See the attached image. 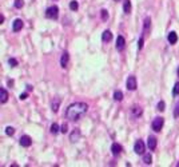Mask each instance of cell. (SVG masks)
<instances>
[{"label": "cell", "instance_id": "obj_27", "mask_svg": "<svg viewBox=\"0 0 179 167\" xmlns=\"http://www.w3.org/2000/svg\"><path fill=\"white\" fill-rule=\"evenodd\" d=\"M174 116H175V118H179V100L176 102L175 108H174Z\"/></svg>", "mask_w": 179, "mask_h": 167}, {"label": "cell", "instance_id": "obj_28", "mask_svg": "<svg viewBox=\"0 0 179 167\" xmlns=\"http://www.w3.org/2000/svg\"><path fill=\"white\" fill-rule=\"evenodd\" d=\"M143 43H145V36L142 35L139 41H138V50H142V48H143Z\"/></svg>", "mask_w": 179, "mask_h": 167}, {"label": "cell", "instance_id": "obj_1", "mask_svg": "<svg viewBox=\"0 0 179 167\" xmlns=\"http://www.w3.org/2000/svg\"><path fill=\"white\" fill-rule=\"evenodd\" d=\"M87 110H88V106L86 103H83V102H76V103H72L71 106H68V108H67V111H66V116H67V119L75 122V120L80 119V118L87 112Z\"/></svg>", "mask_w": 179, "mask_h": 167}, {"label": "cell", "instance_id": "obj_7", "mask_svg": "<svg viewBox=\"0 0 179 167\" xmlns=\"http://www.w3.org/2000/svg\"><path fill=\"white\" fill-rule=\"evenodd\" d=\"M68 60H69V55L67 51H64L63 54H62V58H60V66L63 67V68H66L68 66Z\"/></svg>", "mask_w": 179, "mask_h": 167}, {"label": "cell", "instance_id": "obj_25", "mask_svg": "<svg viewBox=\"0 0 179 167\" xmlns=\"http://www.w3.org/2000/svg\"><path fill=\"white\" fill-rule=\"evenodd\" d=\"M6 134H7V135H13V134H15V128H13V127H10V126H8V127H7V128H6Z\"/></svg>", "mask_w": 179, "mask_h": 167}, {"label": "cell", "instance_id": "obj_21", "mask_svg": "<svg viewBox=\"0 0 179 167\" xmlns=\"http://www.w3.org/2000/svg\"><path fill=\"white\" fill-rule=\"evenodd\" d=\"M143 162L146 164H151L152 163V156L150 154H143Z\"/></svg>", "mask_w": 179, "mask_h": 167}, {"label": "cell", "instance_id": "obj_24", "mask_svg": "<svg viewBox=\"0 0 179 167\" xmlns=\"http://www.w3.org/2000/svg\"><path fill=\"white\" fill-rule=\"evenodd\" d=\"M13 6H15V8L20 10V8L24 6V1H23V0H15V4H13Z\"/></svg>", "mask_w": 179, "mask_h": 167}, {"label": "cell", "instance_id": "obj_38", "mask_svg": "<svg viewBox=\"0 0 179 167\" xmlns=\"http://www.w3.org/2000/svg\"><path fill=\"white\" fill-rule=\"evenodd\" d=\"M115 1H119V0H115Z\"/></svg>", "mask_w": 179, "mask_h": 167}, {"label": "cell", "instance_id": "obj_16", "mask_svg": "<svg viewBox=\"0 0 179 167\" xmlns=\"http://www.w3.org/2000/svg\"><path fill=\"white\" fill-rule=\"evenodd\" d=\"M102 40L103 41H111L112 40V34H111V31L106 29V31L103 32V35H102Z\"/></svg>", "mask_w": 179, "mask_h": 167}, {"label": "cell", "instance_id": "obj_33", "mask_svg": "<svg viewBox=\"0 0 179 167\" xmlns=\"http://www.w3.org/2000/svg\"><path fill=\"white\" fill-rule=\"evenodd\" d=\"M19 98H20V100H25V99H27V92H24V94H22V95H20V96H19Z\"/></svg>", "mask_w": 179, "mask_h": 167}, {"label": "cell", "instance_id": "obj_15", "mask_svg": "<svg viewBox=\"0 0 179 167\" xmlns=\"http://www.w3.org/2000/svg\"><path fill=\"white\" fill-rule=\"evenodd\" d=\"M131 112H132V116L134 118H138V116H140L142 115V108L139 107V106H132Z\"/></svg>", "mask_w": 179, "mask_h": 167}, {"label": "cell", "instance_id": "obj_9", "mask_svg": "<svg viewBox=\"0 0 179 167\" xmlns=\"http://www.w3.org/2000/svg\"><path fill=\"white\" fill-rule=\"evenodd\" d=\"M19 143H20V146H23V147H29V146H31V143H32V140H31V138H29V136L23 135L22 138H20Z\"/></svg>", "mask_w": 179, "mask_h": 167}, {"label": "cell", "instance_id": "obj_29", "mask_svg": "<svg viewBox=\"0 0 179 167\" xmlns=\"http://www.w3.org/2000/svg\"><path fill=\"white\" fill-rule=\"evenodd\" d=\"M157 107H158V110H159V111H164V107H166V104H164L163 100H160L159 103H158Z\"/></svg>", "mask_w": 179, "mask_h": 167}, {"label": "cell", "instance_id": "obj_11", "mask_svg": "<svg viewBox=\"0 0 179 167\" xmlns=\"http://www.w3.org/2000/svg\"><path fill=\"white\" fill-rule=\"evenodd\" d=\"M22 28H23V20H22V19H16L15 22H13L12 29H13L15 32H19Z\"/></svg>", "mask_w": 179, "mask_h": 167}, {"label": "cell", "instance_id": "obj_37", "mask_svg": "<svg viewBox=\"0 0 179 167\" xmlns=\"http://www.w3.org/2000/svg\"><path fill=\"white\" fill-rule=\"evenodd\" d=\"M176 166H178V167H179V163H178V164H176Z\"/></svg>", "mask_w": 179, "mask_h": 167}, {"label": "cell", "instance_id": "obj_10", "mask_svg": "<svg viewBox=\"0 0 179 167\" xmlns=\"http://www.w3.org/2000/svg\"><path fill=\"white\" fill-rule=\"evenodd\" d=\"M111 151H112L114 155H119L120 152L123 151V147L119 145V143H112V146H111Z\"/></svg>", "mask_w": 179, "mask_h": 167}, {"label": "cell", "instance_id": "obj_12", "mask_svg": "<svg viewBox=\"0 0 179 167\" xmlns=\"http://www.w3.org/2000/svg\"><path fill=\"white\" fill-rule=\"evenodd\" d=\"M167 39H168L170 44H175L176 41H178V35H176V32L171 31V32L168 34V36H167Z\"/></svg>", "mask_w": 179, "mask_h": 167}, {"label": "cell", "instance_id": "obj_18", "mask_svg": "<svg viewBox=\"0 0 179 167\" xmlns=\"http://www.w3.org/2000/svg\"><path fill=\"white\" fill-rule=\"evenodd\" d=\"M123 10L126 13H131V1L130 0H124V3H123Z\"/></svg>", "mask_w": 179, "mask_h": 167}, {"label": "cell", "instance_id": "obj_26", "mask_svg": "<svg viewBox=\"0 0 179 167\" xmlns=\"http://www.w3.org/2000/svg\"><path fill=\"white\" fill-rule=\"evenodd\" d=\"M173 95H174V96H178V95H179V83H175V86H174Z\"/></svg>", "mask_w": 179, "mask_h": 167}, {"label": "cell", "instance_id": "obj_34", "mask_svg": "<svg viewBox=\"0 0 179 167\" xmlns=\"http://www.w3.org/2000/svg\"><path fill=\"white\" fill-rule=\"evenodd\" d=\"M8 86H10V87H12V86H13V80H8Z\"/></svg>", "mask_w": 179, "mask_h": 167}, {"label": "cell", "instance_id": "obj_17", "mask_svg": "<svg viewBox=\"0 0 179 167\" xmlns=\"http://www.w3.org/2000/svg\"><path fill=\"white\" fill-rule=\"evenodd\" d=\"M7 100H8V92L4 88H0V102H1V103H6Z\"/></svg>", "mask_w": 179, "mask_h": 167}, {"label": "cell", "instance_id": "obj_8", "mask_svg": "<svg viewBox=\"0 0 179 167\" xmlns=\"http://www.w3.org/2000/svg\"><path fill=\"white\" fill-rule=\"evenodd\" d=\"M60 103H62V99H60L59 96H56V98H53V99H52V103H51V108H52L53 112H58V111H59Z\"/></svg>", "mask_w": 179, "mask_h": 167}, {"label": "cell", "instance_id": "obj_6", "mask_svg": "<svg viewBox=\"0 0 179 167\" xmlns=\"http://www.w3.org/2000/svg\"><path fill=\"white\" fill-rule=\"evenodd\" d=\"M124 47H126V40H124V38H123V36H118V38H116V50L123 51Z\"/></svg>", "mask_w": 179, "mask_h": 167}, {"label": "cell", "instance_id": "obj_22", "mask_svg": "<svg viewBox=\"0 0 179 167\" xmlns=\"http://www.w3.org/2000/svg\"><path fill=\"white\" fill-rule=\"evenodd\" d=\"M114 99H115V100H118V102H120L123 99V92L119 91V90H118V91H115V92H114Z\"/></svg>", "mask_w": 179, "mask_h": 167}, {"label": "cell", "instance_id": "obj_3", "mask_svg": "<svg viewBox=\"0 0 179 167\" xmlns=\"http://www.w3.org/2000/svg\"><path fill=\"white\" fill-rule=\"evenodd\" d=\"M163 124H164V119L163 118H155L154 120H152V124H151V127H152V130H154L155 133H159L160 130L163 128Z\"/></svg>", "mask_w": 179, "mask_h": 167}, {"label": "cell", "instance_id": "obj_4", "mask_svg": "<svg viewBox=\"0 0 179 167\" xmlns=\"http://www.w3.org/2000/svg\"><path fill=\"white\" fill-rule=\"evenodd\" d=\"M134 150H135V152L138 155H143L146 151V146L145 143H143V140H136L135 146H134Z\"/></svg>", "mask_w": 179, "mask_h": 167}, {"label": "cell", "instance_id": "obj_30", "mask_svg": "<svg viewBox=\"0 0 179 167\" xmlns=\"http://www.w3.org/2000/svg\"><path fill=\"white\" fill-rule=\"evenodd\" d=\"M100 13H102V19H103V20H107V19H108V12H107L106 10H102Z\"/></svg>", "mask_w": 179, "mask_h": 167}, {"label": "cell", "instance_id": "obj_14", "mask_svg": "<svg viewBox=\"0 0 179 167\" xmlns=\"http://www.w3.org/2000/svg\"><path fill=\"white\" fill-rule=\"evenodd\" d=\"M79 138H80V131H79V128H75L74 133L71 134V136H69V139H71V142H78Z\"/></svg>", "mask_w": 179, "mask_h": 167}, {"label": "cell", "instance_id": "obj_2", "mask_svg": "<svg viewBox=\"0 0 179 167\" xmlns=\"http://www.w3.org/2000/svg\"><path fill=\"white\" fill-rule=\"evenodd\" d=\"M46 16H47L48 19H58L59 18V8H58L56 6H52L50 7V8H47V11H46Z\"/></svg>", "mask_w": 179, "mask_h": 167}, {"label": "cell", "instance_id": "obj_23", "mask_svg": "<svg viewBox=\"0 0 179 167\" xmlns=\"http://www.w3.org/2000/svg\"><path fill=\"white\" fill-rule=\"evenodd\" d=\"M69 8H71L72 11H78V8H79L78 1H76V0H72V1L69 3Z\"/></svg>", "mask_w": 179, "mask_h": 167}, {"label": "cell", "instance_id": "obj_35", "mask_svg": "<svg viewBox=\"0 0 179 167\" xmlns=\"http://www.w3.org/2000/svg\"><path fill=\"white\" fill-rule=\"evenodd\" d=\"M27 91H32V86H27Z\"/></svg>", "mask_w": 179, "mask_h": 167}, {"label": "cell", "instance_id": "obj_19", "mask_svg": "<svg viewBox=\"0 0 179 167\" xmlns=\"http://www.w3.org/2000/svg\"><path fill=\"white\" fill-rule=\"evenodd\" d=\"M50 131H51V134H58L60 131V127H59V124L58 123H52L51 124V128H50Z\"/></svg>", "mask_w": 179, "mask_h": 167}, {"label": "cell", "instance_id": "obj_31", "mask_svg": "<svg viewBox=\"0 0 179 167\" xmlns=\"http://www.w3.org/2000/svg\"><path fill=\"white\" fill-rule=\"evenodd\" d=\"M8 63L11 64V67H16V66H18V60H16V59H10V60H8Z\"/></svg>", "mask_w": 179, "mask_h": 167}, {"label": "cell", "instance_id": "obj_36", "mask_svg": "<svg viewBox=\"0 0 179 167\" xmlns=\"http://www.w3.org/2000/svg\"><path fill=\"white\" fill-rule=\"evenodd\" d=\"M178 76H179V68H178Z\"/></svg>", "mask_w": 179, "mask_h": 167}, {"label": "cell", "instance_id": "obj_20", "mask_svg": "<svg viewBox=\"0 0 179 167\" xmlns=\"http://www.w3.org/2000/svg\"><path fill=\"white\" fill-rule=\"evenodd\" d=\"M150 23H151L150 18H146V19H145V24H143V36H145V35H146V32H147V29L150 28Z\"/></svg>", "mask_w": 179, "mask_h": 167}, {"label": "cell", "instance_id": "obj_5", "mask_svg": "<svg viewBox=\"0 0 179 167\" xmlns=\"http://www.w3.org/2000/svg\"><path fill=\"white\" fill-rule=\"evenodd\" d=\"M126 86H127V90H130V91H134V90H136V78L135 76H128L127 78V82H126Z\"/></svg>", "mask_w": 179, "mask_h": 167}, {"label": "cell", "instance_id": "obj_13", "mask_svg": "<svg viewBox=\"0 0 179 167\" xmlns=\"http://www.w3.org/2000/svg\"><path fill=\"white\" fill-rule=\"evenodd\" d=\"M147 145H148V148H150L151 151H154L155 148H157V139H155L154 136H150V138H148Z\"/></svg>", "mask_w": 179, "mask_h": 167}, {"label": "cell", "instance_id": "obj_32", "mask_svg": "<svg viewBox=\"0 0 179 167\" xmlns=\"http://www.w3.org/2000/svg\"><path fill=\"white\" fill-rule=\"evenodd\" d=\"M60 131H62V133H63V134H66L67 131H68V130H67V124H66V123H64L63 126L60 127Z\"/></svg>", "mask_w": 179, "mask_h": 167}]
</instances>
